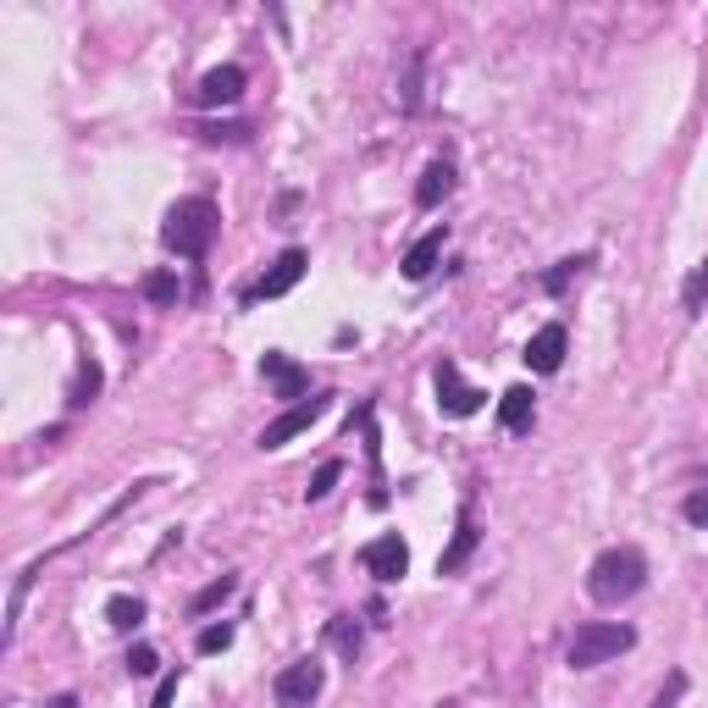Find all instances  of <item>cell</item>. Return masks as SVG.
Listing matches in <instances>:
<instances>
[{"label": "cell", "mask_w": 708, "mask_h": 708, "mask_svg": "<svg viewBox=\"0 0 708 708\" xmlns=\"http://www.w3.org/2000/svg\"><path fill=\"white\" fill-rule=\"evenodd\" d=\"M642 587H648V559H642V548H632V543L603 548V554L587 565V598L603 603V609L637 598Z\"/></svg>", "instance_id": "obj_1"}, {"label": "cell", "mask_w": 708, "mask_h": 708, "mask_svg": "<svg viewBox=\"0 0 708 708\" xmlns=\"http://www.w3.org/2000/svg\"><path fill=\"white\" fill-rule=\"evenodd\" d=\"M216 227H222L216 205L200 200V194H189V200H177V205L166 211V222H161V244H166L177 260H205L211 244H216Z\"/></svg>", "instance_id": "obj_2"}, {"label": "cell", "mask_w": 708, "mask_h": 708, "mask_svg": "<svg viewBox=\"0 0 708 708\" xmlns=\"http://www.w3.org/2000/svg\"><path fill=\"white\" fill-rule=\"evenodd\" d=\"M626 648H637V632L626 626V620H587V626H576V637L565 648V664L570 670H598V664L620 659Z\"/></svg>", "instance_id": "obj_3"}, {"label": "cell", "mask_w": 708, "mask_h": 708, "mask_svg": "<svg viewBox=\"0 0 708 708\" xmlns=\"http://www.w3.org/2000/svg\"><path fill=\"white\" fill-rule=\"evenodd\" d=\"M327 686V664L310 653V659H294L288 670H278L272 692H278V708H310Z\"/></svg>", "instance_id": "obj_4"}, {"label": "cell", "mask_w": 708, "mask_h": 708, "mask_svg": "<svg viewBox=\"0 0 708 708\" xmlns=\"http://www.w3.org/2000/svg\"><path fill=\"white\" fill-rule=\"evenodd\" d=\"M327 404H332V393H310V399L288 404L278 421H266V426H260V437H255V442H260V449H283V442H294L299 432H310V426L327 415Z\"/></svg>", "instance_id": "obj_5"}, {"label": "cell", "mask_w": 708, "mask_h": 708, "mask_svg": "<svg viewBox=\"0 0 708 708\" xmlns=\"http://www.w3.org/2000/svg\"><path fill=\"white\" fill-rule=\"evenodd\" d=\"M432 382H437V410H442V415H455V421H465V415H476V410L487 404V393H482V388H471V382L460 377V366H455V361H437Z\"/></svg>", "instance_id": "obj_6"}, {"label": "cell", "mask_w": 708, "mask_h": 708, "mask_svg": "<svg viewBox=\"0 0 708 708\" xmlns=\"http://www.w3.org/2000/svg\"><path fill=\"white\" fill-rule=\"evenodd\" d=\"M260 377L272 382V399H288V404H299V399L310 393V371H305L299 361H288L283 349H266V354H260Z\"/></svg>", "instance_id": "obj_7"}, {"label": "cell", "mask_w": 708, "mask_h": 708, "mask_svg": "<svg viewBox=\"0 0 708 708\" xmlns=\"http://www.w3.org/2000/svg\"><path fill=\"white\" fill-rule=\"evenodd\" d=\"M305 272H310V255L294 244V249H283L272 266H266V278L249 288V299H283L288 288H299V278H305Z\"/></svg>", "instance_id": "obj_8"}, {"label": "cell", "mask_w": 708, "mask_h": 708, "mask_svg": "<svg viewBox=\"0 0 708 708\" xmlns=\"http://www.w3.org/2000/svg\"><path fill=\"white\" fill-rule=\"evenodd\" d=\"M361 565H366L377 581H399V576L410 570V543L399 538V531H382V538H371V543L361 548Z\"/></svg>", "instance_id": "obj_9"}, {"label": "cell", "mask_w": 708, "mask_h": 708, "mask_svg": "<svg viewBox=\"0 0 708 708\" xmlns=\"http://www.w3.org/2000/svg\"><path fill=\"white\" fill-rule=\"evenodd\" d=\"M565 349H570V332H565L559 321H548V327L531 332V343H526L520 361H526L531 371H538V377H554V371L565 366Z\"/></svg>", "instance_id": "obj_10"}, {"label": "cell", "mask_w": 708, "mask_h": 708, "mask_svg": "<svg viewBox=\"0 0 708 708\" xmlns=\"http://www.w3.org/2000/svg\"><path fill=\"white\" fill-rule=\"evenodd\" d=\"M476 543H482V531H476V515H471V509H460V520H455V538H449V548L437 554V576H460V570L471 565Z\"/></svg>", "instance_id": "obj_11"}, {"label": "cell", "mask_w": 708, "mask_h": 708, "mask_svg": "<svg viewBox=\"0 0 708 708\" xmlns=\"http://www.w3.org/2000/svg\"><path fill=\"white\" fill-rule=\"evenodd\" d=\"M244 83H249L244 67H233V61H227V67H211V72L200 78V88H194V101H200V106H233V101L244 95Z\"/></svg>", "instance_id": "obj_12"}, {"label": "cell", "mask_w": 708, "mask_h": 708, "mask_svg": "<svg viewBox=\"0 0 708 708\" xmlns=\"http://www.w3.org/2000/svg\"><path fill=\"white\" fill-rule=\"evenodd\" d=\"M442 244H449V227H432L426 238L410 244V255H404V278H410V283H426V278H432V266H437Z\"/></svg>", "instance_id": "obj_13"}, {"label": "cell", "mask_w": 708, "mask_h": 708, "mask_svg": "<svg viewBox=\"0 0 708 708\" xmlns=\"http://www.w3.org/2000/svg\"><path fill=\"white\" fill-rule=\"evenodd\" d=\"M449 194H455V166H449V161H432V166L421 172V184H415V205H421V211H437Z\"/></svg>", "instance_id": "obj_14"}, {"label": "cell", "mask_w": 708, "mask_h": 708, "mask_svg": "<svg viewBox=\"0 0 708 708\" xmlns=\"http://www.w3.org/2000/svg\"><path fill=\"white\" fill-rule=\"evenodd\" d=\"M498 421H504V432H526L531 421H538V393H531V388H509L498 399Z\"/></svg>", "instance_id": "obj_15"}, {"label": "cell", "mask_w": 708, "mask_h": 708, "mask_svg": "<svg viewBox=\"0 0 708 708\" xmlns=\"http://www.w3.org/2000/svg\"><path fill=\"white\" fill-rule=\"evenodd\" d=\"M106 620H111L117 632H133L139 620H144V598H128V592H117V598L106 603Z\"/></svg>", "instance_id": "obj_16"}, {"label": "cell", "mask_w": 708, "mask_h": 708, "mask_svg": "<svg viewBox=\"0 0 708 708\" xmlns=\"http://www.w3.org/2000/svg\"><path fill=\"white\" fill-rule=\"evenodd\" d=\"M144 299H150V305H177V299H184V283H177V272H150V278H144Z\"/></svg>", "instance_id": "obj_17"}, {"label": "cell", "mask_w": 708, "mask_h": 708, "mask_svg": "<svg viewBox=\"0 0 708 708\" xmlns=\"http://www.w3.org/2000/svg\"><path fill=\"white\" fill-rule=\"evenodd\" d=\"M95 393H101V366H95V361H83V366H78V382H72V393H67V404L83 410Z\"/></svg>", "instance_id": "obj_18"}, {"label": "cell", "mask_w": 708, "mask_h": 708, "mask_svg": "<svg viewBox=\"0 0 708 708\" xmlns=\"http://www.w3.org/2000/svg\"><path fill=\"white\" fill-rule=\"evenodd\" d=\"M681 305H686V316H697V310L708 305V255L697 260V272L686 278V288H681Z\"/></svg>", "instance_id": "obj_19"}, {"label": "cell", "mask_w": 708, "mask_h": 708, "mask_svg": "<svg viewBox=\"0 0 708 708\" xmlns=\"http://www.w3.org/2000/svg\"><path fill=\"white\" fill-rule=\"evenodd\" d=\"M233 592H238V576H216V581H211V587L194 598V614H211V609H222Z\"/></svg>", "instance_id": "obj_20"}, {"label": "cell", "mask_w": 708, "mask_h": 708, "mask_svg": "<svg viewBox=\"0 0 708 708\" xmlns=\"http://www.w3.org/2000/svg\"><path fill=\"white\" fill-rule=\"evenodd\" d=\"M327 637L354 659V653H361V626H354V614H332V626H327Z\"/></svg>", "instance_id": "obj_21"}, {"label": "cell", "mask_w": 708, "mask_h": 708, "mask_svg": "<svg viewBox=\"0 0 708 708\" xmlns=\"http://www.w3.org/2000/svg\"><path fill=\"white\" fill-rule=\"evenodd\" d=\"M338 476H343V460H327V465H321V471L310 476V487H305V498H310V504H321V498H327V493L338 487Z\"/></svg>", "instance_id": "obj_22"}, {"label": "cell", "mask_w": 708, "mask_h": 708, "mask_svg": "<svg viewBox=\"0 0 708 708\" xmlns=\"http://www.w3.org/2000/svg\"><path fill=\"white\" fill-rule=\"evenodd\" d=\"M587 260H592V255H570V260H559V266H554V272L543 278V288H548V294H565V283H570V278L581 272V266H587Z\"/></svg>", "instance_id": "obj_23"}, {"label": "cell", "mask_w": 708, "mask_h": 708, "mask_svg": "<svg viewBox=\"0 0 708 708\" xmlns=\"http://www.w3.org/2000/svg\"><path fill=\"white\" fill-rule=\"evenodd\" d=\"M194 648H200V653H227V648H233V626H227V620H222V626H205Z\"/></svg>", "instance_id": "obj_24"}, {"label": "cell", "mask_w": 708, "mask_h": 708, "mask_svg": "<svg viewBox=\"0 0 708 708\" xmlns=\"http://www.w3.org/2000/svg\"><path fill=\"white\" fill-rule=\"evenodd\" d=\"M681 697H686V670H670V681L659 686V697H653L648 708H675Z\"/></svg>", "instance_id": "obj_25"}, {"label": "cell", "mask_w": 708, "mask_h": 708, "mask_svg": "<svg viewBox=\"0 0 708 708\" xmlns=\"http://www.w3.org/2000/svg\"><path fill=\"white\" fill-rule=\"evenodd\" d=\"M421 61H426V56L415 50V56H410V72H404V95H399V101H404V111H415V106H421Z\"/></svg>", "instance_id": "obj_26"}, {"label": "cell", "mask_w": 708, "mask_h": 708, "mask_svg": "<svg viewBox=\"0 0 708 708\" xmlns=\"http://www.w3.org/2000/svg\"><path fill=\"white\" fill-rule=\"evenodd\" d=\"M200 139H211V144H222V139H227V144H244L249 128H244V122H211V128H200Z\"/></svg>", "instance_id": "obj_27"}, {"label": "cell", "mask_w": 708, "mask_h": 708, "mask_svg": "<svg viewBox=\"0 0 708 708\" xmlns=\"http://www.w3.org/2000/svg\"><path fill=\"white\" fill-rule=\"evenodd\" d=\"M681 515L697 526V531H708V487H697V493H686V504H681Z\"/></svg>", "instance_id": "obj_28"}, {"label": "cell", "mask_w": 708, "mask_h": 708, "mask_svg": "<svg viewBox=\"0 0 708 708\" xmlns=\"http://www.w3.org/2000/svg\"><path fill=\"white\" fill-rule=\"evenodd\" d=\"M161 670V659H155V648L150 642H139L133 653H128V675H155Z\"/></svg>", "instance_id": "obj_29"}, {"label": "cell", "mask_w": 708, "mask_h": 708, "mask_svg": "<svg viewBox=\"0 0 708 708\" xmlns=\"http://www.w3.org/2000/svg\"><path fill=\"white\" fill-rule=\"evenodd\" d=\"M177 681H184V670H172V675H161V686H155L150 708H172V703H177Z\"/></svg>", "instance_id": "obj_30"}, {"label": "cell", "mask_w": 708, "mask_h": 708, "mask_svg": "<svg viewBox=\"0 0 708 708\" xmlns=\"http://www.w3.org/2000/svg\"><path fill=\"white\" fill-rule=\"evenodd\" d=\"M45 708H78V697H72V692H61V697H50Z\"/></svg>", "instance_id": "obj_31"}, {"label": "cell", "mask_w": 708, "mask_h": 708, "mask_svg": "<svg viewBox=\"0 0 708 708\" xmlns=\"http://www.w3.org/2000/svg\"><path fill=\"white\" fill-rule=\"evenodd\" d=\"M703 487H708V471H703Z\"/></svg>", "instance_id": "obj_32"}]
</instances>
